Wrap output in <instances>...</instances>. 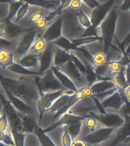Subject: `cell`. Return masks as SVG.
Masks as SVG:
<instances>
[{"instance_id":"obj_13","label":"cell","mask_w":130,"mask_h":146,"mask_svg":"<svg viewBox=\"0 0 130 146\" xmlns=\"http://www.w3.org/2000/svg\"><path fill=\"white\" fill-rule=\"evenodd\" d=\"M0 143L2 146H18L9 115L1 104L0 117Z\"/></svg>"},{"instance_id":"obj_18","label":"cell","mask_w":130,"mask_h":146,"mask_svg":"<svg viewBox=\"0 0 130 146\" xmlns=\"http://www.w3.org/2000/svg\"><path fill=\"white\" fill-rule=\"evenodd\" d=\"M97 118L103 125L117 129L120 127L126 121V116L123 113L101 112L98 116L94 117Z\"/></svg>"},{"instance_id":"obj_21","label":"cell","mask_w":130,"mask_h":146,"mask_svg":"<svg viewBox=\"0 0 130 146\" xmlns=\"http://www.w3.org/2000/svg\"><path fill=\"white\" fill-rule=\"evenodd\" d=\"M14 66L13 54L7 46L0 47V68H11Z\"/></svg>"},{"instance_id":"obj_27","label":"cell","mask_w":130,"mask_h":146,"mask_svg":"<svg viewBox=\"0 0 130 146\" xmlns=\"http://www.w3.org/2000/svg\"><path fill=\"white\" fill-rule=\"evenodd\" d=\"M123 92L125 96V99L130 105V85L125 87L123 90Z\"/></svg>"},{"instance_id":"obj_12","label":"cell","mask_w":130,"mask_h":146,"mask_svg":"<svg viewBox=\"0 0 130 146\" xmlns=\"http://www.w3.org/2000/svg\"><path fill=\"white\" fill-rule=\"evenodd\" d=\"M88 86L92 97L96 100H100L117 90H121L113 80L100 78H96Z\"/></svg>"},{"instance_id":"obj_8","label":"cell","mask_w":130,"mask_h":146,"mask_svg":"<svg viewBox=\"0 0 130 146\" xmlns=\"http://www.w3.org/2000/svg\"><path fill=\"white\" fill-rule=\"evenodd\" d=\"M122 7L117 9L109 44L115 49L123 51L121 45L130 35V7L124 9Z\"/></svg>"},{"instance_id":"obj_4","label":"cell","mask_w":130,"mask_h":146,"mask_svg":"<svg viewBox=\"0 0 130 146\" xmlns=\"http://www.w3.org/2000/svg\"><path fill=\"white\" fill-rule=\"evenodd\" d=\"M96 10L75 11L67 10L61 13L60 33L61 39L68 44L82 42L87 32L93 25V15Z\"/></svg>"},{"instance_id":"obj_30","label":"cell","mask_w":130,"mask_h":146,"mask_svg":"<svg viewBox=\"0 0 130 146\" xmlns=\"http://www.w3.org/2000/svg\"><path fill=\"white\" fill-rule=\"evenodd\" d=\"M128 55L130 56V50L129 51L128 53Z\"/></svg>"},{"instance_id":"obj_26","label":"cell","mask_w":130,"mask_h":146,"mask_svg":"<svg viewBox=\"0 0 130 146\" xmlns=\"http://www.w3.org/2000/svg\"><path fill=\"white\" fill-rule=\"evenodd\" d=\"M122 72L126 86L130 85V61L123 65Z\"/></svg>"},{"instance_id":"obj_2","label":"cell","mask_w":130,"mask_h":146,"mask_svg":"<svg viewBox=\"0 0 130 146\" xmlns=\"http://www.w3.org/2000/svg\"><path fill=\"white\" fill-rule=\"evenodd\" d=\"M0 90L6 96L35 116L41 91L37 82L39 74L20 71L12 68L0 70Z\"/></svg>"},{"instance_id":"obj_3","label":"cell","mask_w":130,"mask_h":146,"mask_svg":"<svg viewBox=\"0 0 130 146\" xmlns=\"http://www.w3.org/2000/svg\"><path fill=\"white\" fill-rule=\"evenodd\" d=\"M64 1L50 3L47 5L21 1L12 13L9 23L20 31L34 29L35 25L44 18L53 15L63 4Z\"/></svg>"},{"instance_id":"obj_22","label":"cell","mask_w":130,"mask_h":146,"mask_svg":"<svg viewBox=\"0 0 130 146\" xmlns=\"http://www.w3.org/2000/svg\"><path fill=\"white\" fill-rule=\"evenodd\" d=\"M21 137L20 146H44L38 136L35 132H26Z\"/></svg>"},{"instance_id":"obj_20","label":"cell","mask_w":130,"mask_h":146,"mask_svg":"<svg viewBox=\"0 0 130 146\" xmlns=\"http://www.w3.org/2000/svg\"><path fill=\"white\" fill-rule=\"evenodd\" d=\"M61 16V13L59 11L49 18L42 19L35 25L34 29L45 37L49 31L60 22Z\"/></svg>"},{"instance_id":"obj_9","label":"cell","mask_w":130,"mask_h":146,"mask_svg":"<svg viewBox=\"0 0 130 146\" xmlns=\"http://www.w3.org/2000/svg\"><path fill=\"white\" fill-rule=\"evenodd\" d=\"M126 2L115 1L111 5L94 27V34L96 37L103 40L108 38L109 42L112 35L117 9Z\"/></svg>"},{"instance_id":"obj_10","label":"cell","mask_w":130,"mask_h":146,"mask_svg":"<svg viewBox=\"0 0 130 146\" xmlns=\"http://www.w3.org/2000/svg\"><path fill=\"white\" fill-rule=\"evenodd\" d=\"M68 123H63L44 131L43 135L53 146H69L74 136Z\"/></svg>"},{"instance_id":"obj_19","label":"cell","mask_w":130,"mask_h":146,"mask_svg":"<svg viewBox=\"0 0 130 146\" xmlns=\"http://www.w3.org/2000/svg\"><path fill=\"white\" fill-rule=\"evenodd\" d=\"M122 62L114 61L109 63L99 70L96 75L105 79H113L123 70L124 64Z\"/></svg>"},{"instance_id":"obj_15","label":"cell","mask_w":130,"mask_h":146,"mask_svg":"<svg viewBox=\"0 0 130 146\" xmlns=\"http://www.w3.org/2000/svg\"><path fill=\"white\" fill-rule=\"evenodd\" d=\"M43 58L28 55L13 60L14 66L27 72L39 74L43 68Z\"/></svg>"},{"instance_id":"obj_11","label":"cell","mask_w":130,"mask_h":146,"mask_svg":"<svg viewBox=\"0 0 130 146\" xmlns=\"http://www.w3.org/2000/svg\"><path fill=\"white\" fill-rule=\"evenodd\" d=\"M122 91L117 90L97 100L104 113L120 112L124 114L127 107V100L125 99Z\"/></svg>"},{"instance_id":"obj_16","label":"cell","mask_w":130,"mask_h":146,"mask_svg":"<svg viewBox=\"0 0 130 146\" xmlns=\"http://www.w3.org/2000/svg\"><path fill=\"white\" fill-rule=\"evenodd\" d=\"M126 121L117 129L110 139L102 146H125L130 142V116L125 115Z\"/></svg>"},{"instance_id":"obj_5","label":"cell","mask_w":130,"mask_h":146,"mask_svg":"<svg viewBox=\"0 0 130 146\" xmlns=\"http://www.w3.org/2000/svg\"><path fill=\"white\" fill-rule=\"evenodd\" d=\"M8 46L13 54V60L26 56L41 57L47 51L46 38L35 29L20 31L11 35Z\"/></svg>"},{"instance_id":"obj_6","label":"cell","mask_w":130,"mask_h":146,"mask_svg":"<svg viewBox=\"0 0 130 146\" xmlns=\"http://www.w3.org/2000/svg\"><path fill=\"white\" fill-rule=\"evenodd\" d=\"M75 48L83 50L88 55L93 64V74L95 75L107 64L114 61L122 62L125 57L123 51L110 45L106 46L104 40L97 38L82 41L76 44Z\"/></svg>"},{"instance_id":"obj_28","label":"cell","mask_w":130,"mask_h":146,"mask_svg":"<svg viewBox=\"0 0 130 146\" xmlns=\"http://www.w3.org/2000/svg\"><path fill=\"white\" fill-rule=\"evenodd\" d=\"M95 2L97 3L99 5H104L106 3L109 2V1H94Z\"/></svg>"},{"instance_id":"obj_24","label":"cell","mask_w":130,"mask_h":146,"mask_svg":"<svg viewBox=\"0 0 130 146\" xmlns=\"http://www.w3.org/2000/svg\"><path fill=\"white\" fill-rule=\"evenodd\" d=\"M11 34L5 21H0V39L7 43L9 42Z\"/></svg>"},{"instance_id":"obj_25","label":"cell","mask_w":130,"mask_h":146,"mask_svg":"<svg viewBox=\"0 0 130 146\" xmlns=\"http://www.w3.org/2000/svg\"><path fill=\"white\" fill-rule=\"evenodd\" d=\"M69 146H91L86 139L79 137L74 136Z\"/></svg>"},{"instance_id":"obj_7","label":"cell","mask_w":130,"mask_h":146,"mask_svg":"<svg viewBox=\"0 0 130 146\" xmlns=\"http://www.w3.org/2000/svg\"><path fill=\"white\" fill-rule=\"evenodd\" d=\"M53 68L67 84L76 91L90 84L87 72L70 56L57 63Z\"/></svg>"},{"instance_id":"obj_31","label":"cell","mask_w":130,"mask_h":146,"mask_svg":"<svg viewBox=\"0 0 130 146\" xmlns=\"http://www.w3.org/2000/svg\"><path fill=\"white\" fill-rule=\"evenodd\" d=\"M125 146H130V142L129 143L127 144V145H125Z\"/></svg>"},{"instance_id":"obj_1","label":"cell","mask_w":130,"mask_h":146,"mask_svg":"<svg viewBox=\"0 0 130 146\" xmlns=\"http://www.w3.org/2000/svg\"><path fill=\"white\" fill-rule=\"evenodd\" d=\"M41 90L35 113L39 129L47 131L60 123L69 124L83 118L85 95L81 90L61 85Z\"/></svg>"},{"instance_id":"obj_29","label":"cell","mask_w":130,"mask_h":146,"mask_svg":"<svg viewBox=\"0 0 130 146\" xmlns=\"http://www.w3.org/2000/svg\"><path fill=\"white\" fill-rule=\"evenodd\" d=\"M21 1H18V0H17V1H10V2H11V3H20V2H21Z\"/></svg>"},{"instance_id":"obj_17","label":"cell","mask_w":130,"mask_h":146,"mask_svg":"<svg viewBox=\"0 0 130 146\" xmlns=\"http://www.w3.org/2000/svg\"><path fill=\"white\" fill-rule=\"evenodd\" d=\"M117 129L104 126L85 139L91 146H102L113 135Z\"/></svg>"},{"instance_id":"obj_14","label":"cell","mask_w":130,"mask_h":146,"mask_svg":"<svg viewBox=\"0 0 130 146\" xmlns=\"http://www.w3.org/2000/svg\"><path fill=\"white\" fill-rule=\"evenodd\" d=\"M104 126L105 125L95 117H84L78 121L77 131L74 136L85 139Z\"/></svg>"},{"instance_id":"obj_23","label":"cell","mask_w":130,"mask_h":146,"mask_svg":"<svg viewBox=\"0 0 130 146\" xmlns=\"http://www.w3.org/2000/svg\"><path fill=\"white\" fill-rule=\"evenodd\" d=\"M11 3L9 2H0V21H5L11 13Z\"/></svg>"}]
</instances>
